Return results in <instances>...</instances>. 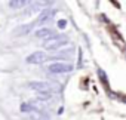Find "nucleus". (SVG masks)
Instances as JSON below:
<instances>
[{
  "instance_id": "f257e3e1",
  "label": "nucleus",
  "mask_w": 126,
  "mask_h": 120,
  "mask_svg": "<svg viewBox=\"0 0 126 120\" xmlns=\"http://www.w3.org/2000/svg\"><path fill=\"white\" fill-rule=\"evenodd\" d=\"M68 43V37L67 36H62V34H55L50 40H46L43 47L47 50H58L59 47L65 46Z\"/></svg>"
},
{
  "instance_id": "f03ea898",
  "label": "nucleus",
  "mask_w": 126,
  "mask_h": 120,
  "mask_svg": "<svg viewBox=\"0 0 126 120\" xmlns=\"http://www.w3.org/2000/svg\"><path fill=\"white\" fill-rule=\"evenodd\" d=\"M73 70V64L70 62H53L49 65V71L55 73V74H61V73H70Z\"/></svg>"
},
{
  "instance_id": "7ed1b4c3",
  "label": "nucleus",
  "mask_w": 126,
  "mask_h": 120,
  "mask_svg": "<svg viewBox=\"0 0 126 120\" xmlns=\"http://www.w3.org/2000/svg\"><path fill=\"white\" fill-rule=\"evenodd\" d=\"M28 88H30L31 90L39 92V93H50L53 85L46 83V82H30V83H28Z\"/></svg>"
},
{
  "instance_id": "20e7f679",
  "label": "nucleus",
  "mask_w": 126,
  "mask_h": 120,
  "mask_svg": "<svg viewBox=\"0 0 126 120\" xmlns=\"http://www.w3.org/2000/svg\"><path fill=\"white\" fill-rule=\"evenodd\" d=\"M45 61H47V55L42 50H37L34 53H31L28 58H27V62L28 64H34V65H39V64H43Z\"/></svg>"
},
{
  "instance_id": "39448f33",
  "label": "nucleus",
  "mask_w": 126,
  "mask_h": 120,
  "mask_svg": "<svg viewBox=\"0 0 126 120\" xmlns=\"http://www.w3.org/2000/svg\"><path fill=\"white\" fill-rule=\"evenodd\" d=\"M53 36H55L53 30H52V28H47V27H45V28H39V30L36 31V37H39V39L50 40Z\"/></svg>"
},
{
  "instance_id": "423d86ee",
  "label": "nucleus",
  "mask_w": 126,
  "mask_h": 120,
  "mask_svg": "<svg viewBox=\"0 0 126 120\" xmlns=\"http://www.w3.org/2000/svg\"><path fill=\"white\" fill-rule=\"evenodd\" d=\"M53 15H55V11H52V9H45V11L40 12V15H39V18H37L36 24H45V22H47Z\"/></svg>"
},
{
  "instance_id": "0eeeda50",
  "label": "nucleus",
  "mask_w": 126,
  "mask_h": 120,
  "mask_svg": "<svg viewBox=\"0 0 126 120\" xmlns=\"http://www.w3.org/2000/svg\"><path fill=\"white\" fill-rule=\"evenodd\" d=\"M31 28H33V24H24V25L16 27V28H15V31H14V34H15V36L27 34V33H30V31H31Z\"/></svg>"
},
{
  "instance_id": "6e6552de",
  "label": "nucleus",
  "mask_w": 126,
  "mask_h": 120,
  "mask_svg": "<svg viewBox=\"0 0 126 120\" xmlns=\"http://www.w3.org/2000/svg\"><path fill=\"white\" fill-rule=\"evenodd\" d=\"M31 120H49V116L45 111H36L31 114Z\"/></svg>"
},
{
  "instance_id": "1a4fd4ad",
  "label": "nucleus",
  "mask_w": 126,
  "mask_h": 120,
  "mask_svg": "<svg viewBox=\"0 0 126 120\" xmlns=\"http://www.w3.org/2000/svg\"><path fill=\"white\" fill-rule=\"evenodd\" d=\"M25 5H27L25 0H12V2H9V6L12 9H19V8H22Z\"/></svg>"
},
{
  "instance_id": "9d476101",
  "label": "nucleus",
  "mask_w": 126,
  "mask_h": 120,
  "mask_svg": "<svg viewBox=\"0 0 126 120\" xmlns=\"http://www.w3.org/2000/svg\"><path fill=\"white\" fill-rule=\"evenodd\" d=\"M73 53V49H67V50H59L56 53V56H71Z\"/></svg>"
},
{
  "instance_id": "9b49d317",
  "label": "nucleus",
  "mask_w": 126,
  "mask_h": 120,
  "mask_svg": "<svg viewBox=\"0 0 126 120\" xmlns=\"http://www.w3.org/2000/svg\"><path fill=\"white\" fill-rule=\"evenodd\" d=\"M49 98H50V93H39L37 95V101H40V102L42 101H47Z\"/></svg>"
},
{
  "instance_id": "f8f14e48",
  "label": "nucleus",
  "mask_w": 126,
  "mask_h": 120,
  "mask_svg": "<svg viewBox=\"0 0 126 120\" xmlns=\"http://www.w3.org/2000/svg\"><path fill=\"white\" fill-rule=\"evenodd\" d=\"M98 76H99V79L104 82V85L105 86H108V82H107V77H105V73L102 71V70H98Z\"/></svg>"
},
{
  "instance_id": "ddd939ff",
  "label": "nucleus",
  "mask_w": 126,
  "mask_h": 120,
  "mask_svg": "<svg viewBox=\"0 0 126 120\" xmlns=\"http://www.w3.org/2000/svg\"><path fill=\"white\" fill-rule=\"evenodd\" d=\"M67 27V21L65 19H59L58 21V28H65Z\"/></svg>"
},
{
  "instance_id": "4468645a",
  "label": "nucleus",
  "mask_w": 126,
  "mask_h": 120,
  "mask_svg": "<svg viewBox=\"0 0 126 120\" xmlns=\"http://www.w3.org/2000/svg\"><path fill=\"white\" fill-rule=\"evenodd\" d=\"M30 120H31V119H30Z\"/></svg>"
}]
</instances>
